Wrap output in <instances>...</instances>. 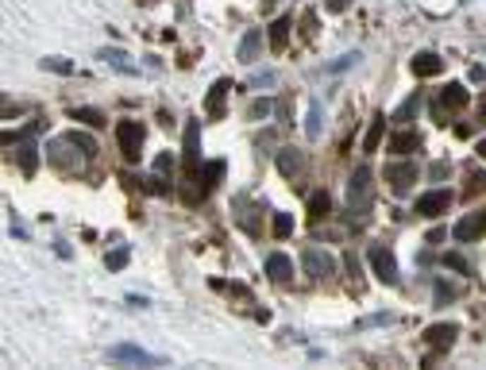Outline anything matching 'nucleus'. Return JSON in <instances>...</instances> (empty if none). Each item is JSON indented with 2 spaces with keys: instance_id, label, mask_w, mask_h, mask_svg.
<instances>
[{
  "instance_id": "obj_28",
  "label": "nucleus",
  "mask_w": 486,
  "mask_h": 370,
  "mask_svg": "<svg viewBox=\"0 0 486 370\" xmlns=\"http://www.w3.org/2000/svg\"><path fill=\"white\" fill-rule=\"evenodd\" d=\"M270 112H274V101L267 97V101H255L251 109H247V120H267Z\"/></svg>"
},
{
  "instance_id": "obj_35",
  "label": "nucleus",
  "mask_w": 486,
  "mask_h": 370,
  "mask_svg": "<svg viewBox=\"0 0 486 370\" xmlns=\"http://www.w3.org/2000/svg\"><path fill=\"white\" fill-rule=\"evenodd\" d=\"M471 182H475V185H471V193H479V189H486V174H475Z\"/></svg>"
},
{
  "instance_id": "obj_20",
  "label": "nucleus",
  "mask_w": 486,
  "mask_h": 370,
  "mask_svg": "<svg viewBox=\"0 0 486 370\" xmlns=\"http://www.w3.org/2000/svg\"><path fill=\"white\" fill-rule=\"evenodd\" d=\"M301 166H305V159L293 147H286V151H278V170H282V178H298L301 174Z\"/></svg>"
},
{
  "instance_id": "obj_1",
  "label": "nucleus",
  "mask_w": 486,
  "mask_h": 370,
  "mask_svg": "<svg viewBox=\"0 0 486 370\" xmlns=\"http://www.w3.org/2000/svg\"><path fill=\"white\" fill-rule=\"evenodd\" d=\"M348 204H351V212H367L370 204H375V174H370L367 166H359L356 174H351V182H348Z\"/></svg>"
},
{
  "instance_id": "obj_25",
  "label": "nucleus",
  "mask_w": 486,
  "mask_h": 370,
  "mask_svg": "<svg viewBox=\"0 0 486 370\" xmlns=\"http://www.w3.org/2000/svg\"><path fill=\"white\" fill-rule=\"evenodd\" d=\"M270 228H274V240H290L293 235V216L290 212H274V224Z\"/></svg>"
},
{
  "instance_id": "obj_11",
  "label": "nucleus",
  "mask_w": 486,
  "mask_h": 370,
  "mask_svg": "<svg viewBox=\"0 0 486 370\" xmlns=\"http://www.w3.org/2000/svg\"><path fill=\"white\" fill-rule=\"evenodd\" d=\"M116 363H143V366H159L162 359L159 355H151V351H143V347H135V343H116V347L109 351Z\"/></svg>"
},
{
  "instance_id": "obj_12",
  "label": "nucleus",
  "mask_w": 486,
  "mask_h": 370,
  "mask_svg": "<svg viewBox=\"0 0 486 370\" xmlns=\"http://www.w3.org/2000/svg\"><path fill=\"white\" fill-rule=\"evenodd\" d=\"M262 54V31L259 27H247L243 39H240V51H236V58H240L243 66H255Z\"/></svg>"
},
{
  "instance_id": "obj_21",
  "label": "nucleus",
  "mask_w": 486,
  "mask_h": 370,
  "mask_svg": "<svg viewBox=\"0 0 486 370\" xmlns=\"http://www.w3.org/2000/svg\"><path fill=\"white\" fill-rule=\"evenodd\" d=\"M328 212H332V201H328V193H324V189H320V193H312V197H309V212H305V216H309V224H320Z\"/></svg>"
},
{
  "instance_id": "obj_30",
  "label": "nucleus",
  "mask_w": 486,
  "mask_h": 370,
  "mask_svg": "<svg viewBox=\"0 0 486 370\" xmlns=\"http://www.w3.org/2000/svg\"><path fill=\"white\" fill-rule=\"evenodd\" d=\"M20 170H23V174H35V147H31V143L20 147Z\"/></svg>"
},
{
  "instance_id": "obj_4",
  "label": "nucleus",
  "mask_w": 486,
  "mask_h": 370,
  "mask_svg": "<svg viewBox=\"0 0 486 370\" xmlns=\"http://www.w3.org/2000/svg\"><path fill=\"white\" fill-rule=\"evenodd\" d=\"M471 104V93H467V85H459V81H451V85H444L440 93H436V104L432 112L436 116H444V112H459Z\"/></svg>"
},
{
  "instance_id": "obj_32",
  "label": "nucleus",
  "mask_w": 486,
  "mask_h": 370,
  "mask_svg": "<svg viewBox=\"0 0 486 370\" xmlns=\"http://www.w3.org/2000/svg\"><path fill=\"white\" fill-rule=\"evenodd\" d=\"M356 62H359V54L351 51V54H344V58H336L332 66H328V70H332V73H340V70H348V66H356Z\"/></svg>"
},
{
  "instance_id": "obj_8",
  "label": "nucleus",
  "mask_w": 486,
  "mask_h": 370,
  "mask_svg": "<svg viewBox=\"0 0 486 370\" xmlns=\"http://www.w3.org/2000/svg\"><path fill=\"white\" fill-rule=\"evenodd\" d=\"M201 170V123H186V182H193Z\"/></svg>"
},
{
  "instance_id": "obj_6",
  "label": "nucleus",
  "mask_w": 486,
  "mask_h": 370,
  "mask_svg": "<svg viewBox=\"0 0 486 370\" xmlns=\"http://www.w3.org/2000/svg\"><path fill=\"white\" fill-rule=\"evenodd\" d=\"M451 209V189H432V193H421L417 197V216L425 220H436Z\"/></svg>"
},
{
  "instance_id": "obj_26",
  "label": "nucleus",
  "mask_w": 486,
  "mask_h": 370,
  "mask_svg": "<svg viewBox=\"0 0 486 370\" xmlns=\"http://www.w3.org/2000/svg\"><path fill=\"white\" fill-rule=\"evenodd\" d=\"M70 116H73V120H81V123H89V128H104V116H101L97 109H73Z\"/></svg>"
},
{
  "instance_id": "obj_7",
  "label": "nucleus",
  "mask_w": 486,
  "mask_h": 370,
  "mask_svg": "<svg viewBox=\"0 0 486 370\" xmlns=\"http://www.w3.org/2000/svg\"><path fill=\"white\" fill-rule=\"evenodd\" d=\"M486 235V212H467L463 220H456V228H451V240L456 243H475Z\"/></svg>"
},
{
  "instance_id": "obj_13",
  "label": "nucleus",
  "mask_w": 486,
  "mask_h": 370,
  "mask_svg": "<svg viewBox=\"0 0 486 370\" xmlns=\"http://www.w3.org/2000/svg\"><path fill=\"white\" fill-rule=\"evenodd\" d=\"M267 278H270V282H290V278H293V259H290V254H282V251H270L267 254Z\"/></svg>"
},
{
  "instance_id": "obj_14",
  "label": "nucleus",
  "mask_w": 486,
  "mask_h": 370,
  "mask_svg": "<svg viewBox=\"0 0 486 370\" xmlns=\"http://www.w3.org/2000/svg\"><path fill=\"white\" fill-rule=\"evenodd\" d=\"M456 335H459L456 324H432V328H425V343L432 351H448L451 343H456Z\"/></svg>"
},
{
  "instance_id": "obj_9",
  "label": "nucleus",
  "mask_w": 486,
  "mask_h": 370,
  "mask_svg": "<svg viewBox=\"0 0 486 370\" xmlns=\"http://www.w3.org/2000/svg\"><path fill=\"white\" fill-rule=\"evenodd\" d=\"M386 182L394 185V193H409L413 189V182H417V162H390L386 166Z\"/></svg>"
},
{
  "instance_id": "obj_31",
  "label": "nucleus",
  "mask_w": 486,
  "mask_h": 370,
  "mask_svg": "<svg viewBox=\"0 0 486 370\" xmlns=\"http://www.w3.org/2000/svg\"><path fill=\"white\" fill-rule=\"evenodd\" d=\"M104 262H109V270H123V266H128V247H120V251H112Z\"/></svg>"
},
{
  "instance_id": "obj_33",
  "label": "nucleus",
  "mask_w": 486,
  "mask_h": 370,
  "mask_svg": "<svg viewBox=\"0 0 486 370\" xmlns=\"http://www.w3.org/2000/svg\"><path fill=\"white\" fill-rule=\"evenodd\" d=\"M451 297V285L448 282H436V301H440V305H444V301H448Z\"/></svg>"
},
{
  "instance_id": "obj_36",
  "label": "nucleus",
  "mask_w": 486,
  "mask_h": 370,
  "mask_svg": "<svg viewBox=\"0 0 486 370\" xmlns=\"http://www.w3.org/2000/svg\"><path fill=\"white\" fill-rule=\"evenodd\" d=\"M479 123H486V104H482V109H479Z\"/></svg>"
},
{
  "instance_id": "obj_34",
  "label": "nucleus",
  "mask_w": 486,
  "mask_h": 370,
  "mask_svg": "<svg viewBox=\"0 0 486 370\" xmlns=\"http://www.w3.org/2000/svg\"><path fill=\"white\" fill-rule=\"evenodd\" d=\"M170 162H174V154H159V159H154V170L162 174V170H170Z\"/></svg>"
},
{
  "instance_id": "obj_24",
  "label": "nucleus",
  "mask_w": 486,
  "mask_h": 370,
  "mask_svg": "<svg viewBox=\"0 0 486 370\" xmlns=\"http://www.w3.org/2000/svg\"><path fill=\"white\" fill-rule=\"evenodd\" d=\"M305 135L320 139V101H309V116H305Z\"/></svg>"
},
{
  "instance_id": "obj_19",
  "label": "nucleus",
  "mask_w": 486,
  "mask_h": 370,
  "mask_svg": "<svg viewBox=\"0 0 486 370\" xmlns=\"http://www.w3.org/2000/svg\"><path fill=\"white\" fill-rule=\"evenodd\" d=\"M101 58L109 62V66H116L120 73H139V66L131 62V54H128V51H120V47H104Z\"/></svg>"
},
{
  "instance_id": "obj_22",
  "label": "nucleus",
  "mask_w": 486,
  "mask_h": 370,
  "mask_svg": "<svg viewBox=\"0 0 486 370\" xmlns=\"http://www.w3.org/2000/svg\"><path fill=\"white\" fill-rule=\"evenodd\" d=\"M66 143L78 147V151L85 154V159H93V154H97V139H93V135H81V131H66Z\"/></svg>"
},
{
  "instance_id": "obj_2",
  "label": "nucleus",
  "mask_w": 486,
  "mask_h": 370,
  "mask_svg": "<svg viewBox=\"0 0 486 370\" xmlns=\"http://www.w3.org/2000/svg\"><path fill=\"white\" fill-rule=\"evenodd\" d=\"M143 139H147V128L139 120H120L116 123V143H120V151H123L128 162H139V154H143Z\"/></svg>"
},
{
  "instance_id": "obj_18",
  "label": "nucleus",
  "mask_w": 486,
  "mask_h": 370,
  "mask_svg": "<svg viewBox=\"0 0 486 370\" xmlns=\"http://www.w3.org/2000/svg\"><path fill=\"white\" fill-rule=\"evenodd\" d=\"M382 135H386V116H382V112H378V116L370 120L367 135H363V154H375L378 147H382Z\"/></svg>"
},
{
  "instance_id": "obj_16",
  "label": "nucleus",
  "mask_w": 486,
  "mask_h": 370,
  "mask_svg": "<svg viewBox=\"0 0 486 370\" xmlns=\"http://www.w3.org/2000/svg\"><path fill=\"white\" fill-rule=\"evenodd\" d=\"M390 151L394 154H413V151H421V135H417V131H394L390 135Z\"/></svg>"
},
{
  "instance_id": "obj_5",
  "label": "nucleus",
  "mask_w": 486,
  "mask_h": 370,
  "mask_svg": "<svg viewBox=\"0 0 486 370\" xmlns=\"http://www.w3.org/2000/svg\"><path fill=\"white\" fill-rule=\"evenodd\" d=\"M367 259H370V270H375V278L382 285H398L401 282V278H398V262H394V254L386 251V247H370Z\"/></svg>"
},
{
  "instance_id": "obj_10",
  "label": "nucleus",
  "mask_w": 486,
  "mask_h": 370,
  "mask_svg": "<svg viewBox=\"0 0 486 370\" xmlns=\"http://www.w3.org/2000/svg\"><path fill=\"white\" fill-rule=\"evenodd\" d=\"M228 93H232V81L220 78L217 85L209 89V97H205V116H209V120H224V101H228Z\"/></svg>"
},
{
  "instance_id": "obj_23",
  "label": "nucleus",
  "mask_w": 486,
  "mask_h": 370,
  "mask_svg": "<svg viewBox=\"0 0 486 370\" xmlns=\"http://www.w3.org/2000/svg\"><path fill=\"white\" fill-rule=\"evenodd\" d=\"M220 178H224V162H209V166H201V189L205 193H209Z\"/></svg>"
},
{
  "instance_id": "obj_29",
  "label": "nucleus",
  "mask_w": 486,
  "mask_h": 370,
  "mask_svg": "<svg viewBox=\"0 0 486 370\" xmlns=\"http://www.w3.org/2000/svg\"><path fill=\"white\" fill-rule=\"evenodd\" d=\"M39 66H43V70H54V73H73V62H70V58H59V54H51V58H43Z\"/></svg>"
},
{
  "instance_id": "obj_27",
  "label": "nucleus",
  "mask_w": 486,
  "mask_h": 370,
  "mask_svg": "<svg viewBox=\"0 0 486 370\" xmlns=\"http://www.w3.org/2000/svg\"><path fill=\"white\" fill-rule=\"evenodd\" d=\"M444 266L456 270V274H471V262H467L459 251H448V254H444Z\"/></svg>"
},
{
  "instance_id": "obj_37",
  "label": "nucleus",
  "mask_w": 486,
  "mask_h": 370,
  "mask_svg": "<svg viewBox=\"0 0 486 370\" xmlns=\"http://www.w3.org/2000/svg\"><path fill=\"white\" fill-rule=\"evenodd\" d=\"M479 154H482V159H486V139H482V143H479Z\"/></svg>"
},
{
  "instance_id": "obj_15",
  "label": "nucleus",
  "mask_w": 486,
  "mask_h": 370,
  "mask_svg": "<svg viewBox=\"0 0 486 370\" xmlns=\"http://www.w3.org/2000/svg\"><path fill=\"white\" fill-rule=\"evenodd\" d=\"M413 73L417 78H436V73H444V58L440 54H432V51H421V54H413Z\"/></svg>"
},
{
  "instance_id": "obj_3",
  "label": "nucleus",
  "mask_w": 486,
  "mask_h": 370,
  "mask_svg": "<svg viewBox=\"0 0 486 370\" xmlns=\"http://www.w3.org/2000/svg\"><path fill=\"white\" fill-rule=\"evenodd\" d=\"M301 266H305V274H309L312 282H324V278L336 274V259L328 251H320V247H305Z\"/></svg>"
},
{
  "instance_id": "obj_17",
  "label": "nucleus",
  "mask_w": 486,
  "mask_h": 370,
  "mask_svg": "<svg viewBox=\"0 0 486 370\" xmlns=\"http://www.w3.org/2000/svg\"><path fill=\"white\" fill-rule=\"evenodd\" d=\"M286 43H290V16H278V20L270 23V51L282 54Z\"/></svg>"
}]
</instances>
